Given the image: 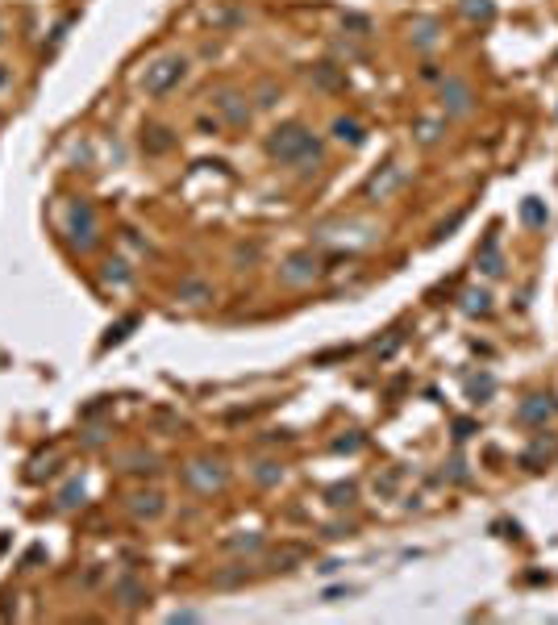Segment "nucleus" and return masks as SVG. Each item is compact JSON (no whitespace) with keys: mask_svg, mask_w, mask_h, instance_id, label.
I'll return each mask as SVG.
<instances>
[{"mask_svg":"<svg viewBox=\"0 0 558 625\" xmlns=\"http://www.w3.org/2000/svg\"><path fill=\"white\" fill-rule=\"evenodd\" d=\"M267 154L279 159V163H292V167H317V163H321V142L309 134L300 121H287V126L271 130Z\"/></svg>","mask_w":558,"mask_h":625,"instance_id":"obj_1","label":"nucleus"},{"mask_svg":"<svg viewBox=\"0 0 558 625\" xmlns=\"http://www.w3.org/2000/svg\"><path fill=\"white\" fill-rule=\"evenodd\" d=\"M184 75H187L184 54H163V59H154V63L142 71V92H146V96H167Z\"/></svg>","mask_w":558,"mask_h":625,"instance_id":"obj_2","label":"nucleus"},{"mask_svg":"<svg viewBox=\"0 0 558 625\" xmlns=\"http://www.w3.org/2000/svg\"><path fill=\"white\" fill-rule=\"evenodd\" d=\"M213 109H217L230 126H246V121H250V104H246L237 92H217V96H213Z\"/></svg>","mask_w":558,"mask_h":625,"instance_id":"obj_3","label":"nucleus"},{"mask_svg":"<svg viewBox=\"0 0 558 625\" xmlns=\"http://www.w3.org/2000/svg\"><path fill=\"white\" fill-rule=\"evenodd\" d=\"M71 242H80V246H92L96 242V222H92L88 205H71Z\"/></svg>","mask_w":558,"mask_h":625,"instance_id":"obj_4","label":"nucleus"},{"mask_svg":"<svg viewBox=\"0 0 558 625\" xmlns=\"http://www.w3.org/2000/svg\"><path fill=\"white\" fill-rule=\"evenodd\" d=\"M279 275H283L287 284H309V279L317 275V259H313V255H292V259L279 267Z\"/></svg>","mask_w":558,"mask_h":625,"instance_id":"obj_5","label":"nucleus"},{"mask_svg":"<svg viewBox=\"0 0 558 625\" xmlns=\"http://www.w3.org/2000/svg\"><path fill=\"white\" fill-rule=\"evenodd\" d=\"M442 104H446V113H466V109H471V88H466L463 80H446Z\"/></svg>","mask_w":558,"mask_h":625,"instance_id":"obj_6","label":"nucleus"},{"mask_svg":"<svg viewBox=\"0 0 558 625\" xmlns=\"http://www.w3.org/2000/svg\"><path fill=\"white\" fill-rule=\"evenodd\" d=\"M130 513L154 521V517L163 513V496H159V492H134V496H130Z\"/></svg>","mask_w":558,"mask_h":625,"instance_id":"obj_7","label":"nucleus"},{"mask_svg":"<svg viewBox=\"0 0 558 625\" xmlns=\"http://www.w3.org/2000/svg\"><path fill=\"white\" fill-rule=\"evenodd\" d=\"M400 179H404V167H400V163H388V167H383V176H375L371 183H367V196H388Z\"/></svg>","mask_w":558,"mask_h":625,"instance_id":"obj_8","label":"nucleus"},{"mask_svg":"<svg viewBox=\"0 0 558 625\" xmlns=\"http://www.w3.org/2000/svg\"><path fill=\"white\" fill-rule=\"evenodd\" d=\"M333 138L342 142V146H363V138H367V130L354 121V117H337L333 121Z\"/></svg>","mask_w":558,"mask_h":625,"instance_id":"obj_9","label":"nucleus"},{"mask_svg":"<svg viewBox=\"0 0 558 625\" xmlns=\"http://www.w3.org/2000/svg\"><path fill=\"white\" fill-rule=\"evenodd\" d=\"M313 84L337 92V88H346V75H342V67H333V63H317V67H313Z\"/></svg>","mask_w":558,"mask_h":625,"instance_id":"obj_10","label":"nucleus"},{"mask_svg":"<svg viewBox=\"0 0 558 625\" xmlns=\"http://www.w3.org/2000/svg\"><path fill=\"white\" fill-rule=\"evenodd\" d=\"M142 146H146L150 154H163V150H171V146H175V134H171L167 126H154V130H146V134H142Z\"/></svg>","mask_w":558,"mask_h":625,"instance_id":"obj_11","label":"nucleus"},{"mask_svg":"<svg viewBox=\"0 0 558 625\" xmlns=\"http://www.w3.org/2000/svg\"><path fill=\"white\" fill-rule=\"evenodd\" d=\"M180 296H184L187 305H200V301H209V296H213V288H209V284H200V279H184V284H180Z\"/></svg>","mask_w":558,"mask_h":625,"instance_id":"obj_12","label":"nucleus"},{"mask_svg":"<svg viewBox=\"0 0 558 625\" xmlns=\"http://www.w3.org/2000/svg\"><path fill=\"white\" fill-rule=\"evenodd\" d=\"M521 217L529 225H546V209H542V200H525L521 205Z\"/></svg>","mask_w":558,"mask_h":625,"instance_id":"obj_13","label":"nucleus"},{"mask_svg":"<svg viewBox=\"0 0 558 625\" xmlns=\"http://www.w3.org/2000/svg\"><path fill=\"white\" fill-rule=\"evenodd\" d=\"M117 592L125 596V605H138V600H146V588H138L134 580H117Z\"/></svg>","mask_w":558,"mask_h":625,"instance_id":"obj_14","label":"nucleus"},{"mask_svg":"<svg viewBox=\"0 0 558 625\" xmlns=\"http://www.w3.org/2000/svg\"><path fill=\"white\" fill-rule=\"evenodd\" d=\"M463 8L471 13V17H483V21L496 13V4H492V0H463Z\"/></svg>","mask_w":558,"mask_h":625,"instance_id":"obj_15","label":"nucleus"},{"mask_svg":"<svg viewBox=\"0 0 558 625\" xmlns=\"http://www.w3.org/2000/svg\"><path fill=\"white\" fill-rule=\"evenodd\" d=\"M546 413H550V408H546V404H542V401H529V404H521V421H546Z\"/></svg>","mask_w":558,"mask_h":625,"instance_id":"obj_16","label":"nucleus"},{"mask_svg":"<svg viewBox=\"0 0 558 625\" xmlns=\"http://www.w3.org/2000/svg\"><path fill=\"white\" fill-rule=\"evenodd\" d=\"M104 279H117V284H125V279H130V271H125V263H113V259H108V263H104Z\"/></svg>","mask_w":558,"mask_h":625,"instance_id":"obj_17","label":"nucleus"},{"mask_svg":"<svg viewBox=\"0 0 558 625\" xmlns=\"http://www.w3.org/2000/svg\"><path fill=\"white\" fill-rule=\"evenodd\" d=\"M488 309V296H483V292H471V296H466V312H483Z\"/></svg>","mask_w":558,"mask_h":625,"instance_id":"obj_18","label":"nucleus"},{"mask_svg":"<svg viewBox=\"0 0 558 625\" xmlns=\"http://www.w3.org/2000/svg\"><path fill=\"white\" fill-rule=\"evenodd\" d=\"M342 25H346V30H359V34H367V30H371V21H367V17H354V13H350Z\"/></svg>","mask_w":558,"mask_h":625,"instance_id":"obj_19","label":"nucleus"},{"mask_svg":"<svg viewBox=\"0 0 558 625\" xmlns=\"http://www.w3.org/2000/svg\"><path fill=\"white\" fill-rule=\"evenodd\" d=\"M433 38H438V34H433V25L425 21V25L417 30V46H433Z\"/></svg>","mask_w":558,"mask_h":625,"instance_id":"obj_20","label":"nucleus"},{"mask_svg":"<svg viewBox=\"0 0 558 625\" xmlns=\"http://www.w3.org/2000/svg\"><path fill=\"white\" fill-rule=\"evenodd\" d=\"M8 84H13V67H8V63H0V92L8 88Z\"/></svg>","mask_w":558,"mask_h":625,"instance_id":"obj_21","label":"nucleus"},{"mask_svg":"<svg viewBox=\"0 0 558 625\" xmlns=\"http://www.w3.org/2000/svg\"><path fill=\"white\" fill-rule=\"evenodd\" d=\"M359 447V438H342V442H333V450H354Z\"/></svg>","mask_w":558,"mask_h":625,"instance_id":"obj_22","label":"nucleus"},{"mask_svg":"<svg viewBox=\"0 0 558 625\" xmlns=\"http://www.w3.org/2000/svg\"><path fill=\"white\" fill-rule=\"evenodd\" d=\"M0 42H4V21H0Z\"/></svg>","mask_w":558,"mask_h":625,"instance_id":"obj_23","label":"nucleus"}]
</instances>
